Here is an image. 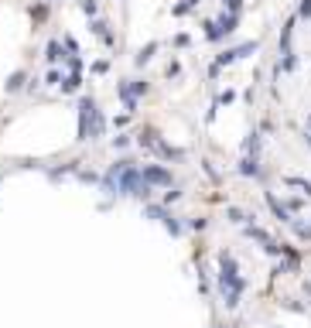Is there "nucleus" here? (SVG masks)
I'll return each instance as SVG.
<instances>
[{"instance_id":"nucleus-3","label":"nucleus","mask_w":311,"mask_h":328,"mask_svg":"<svg viewBox=\"0 0 311 328\" xmlns=\"http://www.w3.org/2000/svg\"><path fill=\"white\" fill-rule=\"evenodd\" d=\"M287 181H291V185H297V188H304V192L311 195V185H308V181H301V178H287Z\"/></svg>"},{"instance_id":"nucleus-4","label":"nucleus","mask_w":311,"mask_h":328,"mask_svg":"<svg viewBox=\"0 0 311 328\" xmlns=\"http://www.w3.org/2000/svg\"><path fill=\"white\" fill-rule=\"evenodd\" d=\"M301 14H304V18H311V0H304V4H301Z\"/></svg>"},{"instance_id":"nucleus-1","label":"nucleus","mask_w":311,"mask_h":328,"mask_svg":"<svg viewBox=\"0 0 311 328\" xmlns=\"http://www.w3.org/2000/svg\"><path fill=\"white\" fill-rule=\"evenodd\" d=\"M219 284H222V294H226V304L233 308L236 297H239V290H243V280L236 277V263L233 256H222V277H219Z\"/></svg>"},{"instance_id":"nucleus-2","label":"nucleus","mask_w":311,"mask_h":328,"mask_svg":"<svg viewBox=\"0 0 311 328\" xmlns=\"http://www.w3.org/2000/svg\"><path fill=\"white\" fill-rule=\"evenodd\" d=\"M144 178H147V181H157V185H168V181H171V174L161 171V168H151V171L144 174Z\"/></svg>"}]
</instances>
